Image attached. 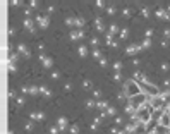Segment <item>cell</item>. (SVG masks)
I'll list each match as a JSON object with an SVG mask.
<instances>
[{
	"label": "cell",
	"instance_id": "cell-1",
	"mask_svg": "<svg viewBox=\"0 0 170 134\" xmlns=\"http://www.w3.org/2000/svg\"><path fill=\"white\" fill-rule=\"evenodd\" d=\"M155 17L160 21H170V12L167 9H163V7H160V9H156L155 10Z\"/></svg>",
	"mask_w": 170,
	"mask_h": 134
},
{
	"label": "cell",
	"instance_id": "cell-2",
	"mask_svg": "<svg viewBox=\"0 0 170 134\" xmlns=\"http://www.w3.org/2000/svg\"><path fill=\"white\" fill-rule=\"evenodd\" d=\"M141 50H143V48H141V45H129V47L126 48V52H124V53H126L127 57H134V55H137Z\"/></svg>",
	"mask_w": 170,
	"mask_h": 134
},
{
	"label": "cell",
	"instance_id": "cell-3",
	"mask_svg": "<svg viewBox=\"0 0 170 134\" xmlns=\"http://www.w3.org/2000/svg\"><path fill=\"white\" fill-rule=\"evenodd\" d=\"M57 127H58L60 133L65 131V129H69V119L67 117H58L57 119Z\"/></svg>",
	"mask_w": 170,
	"mask_h": 134
},
{
	"label": "cell",
	"instance_id": "cell-4",
	"mask_svg": "<svg viewBox=\"0 0 170 134\" xmlns=\"http://www.w3.org/2000/svg\"><path fill=\"white\" fill-rule=\"evenodd\" d=\"M84 38V29H76V31H71L69 33V40L71 41H79V40Z\"/></svg>",
	"mask_w": 170,
	"mask_h": 134
},
{
	"label": "cell",
	"instance_id": "cell-5",
	"mask_svg": "<svg viewBox=\"0 0 170 134\" xmlns=\"http://www.w3.org/2000/svg\"><path fill=\"white\" fill-rule=\"evenodd\" d=\"M132 77H134V81H136V83H143L144 86H148V84H150V81L146 79V76H144L143 72H139V71H136V72L132 74Z\"/></svg>",
	"mask_w": 170,
	"mask_h": 134
},
{
	"label": "cell",
	"instance_id": "cell-6",
	"mask_svg": "<svg viewBox=\"0 0 170 134\" xmlns=\"http://www.w3.org/2000/svg\"><path fill=\"white\" fill-rule=\"evenodd\" d=\"M93 28L98 33H103V31H105V22H103V19H101V17H96V19L93 21Z\"/></svg>",
	"mask_w": 170,
	"mask_h": 134
},
{
	"label": "cell",
	"instance_id": "cell-7",
	"mask_svg": "<svg viewBox=\"0 0 170 134\" xmlns=\"http://www.w3.org/2000/svg\"><path fill=\"white\" fill-rule=\"evenodd\" d=\"M113 38H115L113 35L107 33V35H105V45H107V47H112V48H117V41Z\"/></svg>",
	"mask_w": 170,
	"mask_h": 134
},
{
	"label": "cell",
	"instance_id": "cell-8",
	"mask_svg": "<svg viewBox=\"0 0 170 134\" xmlns=\"http://www.w3.org/2000/svg\"><path fill=\"white\" fill-rule=\"evenodd\" d=\"M77 55H79V57H81V58L88 57V55H90V50H88V47H86V45H83V43H81V45H79V47H77Z\"/></svg>",
	"mask_w": 170,
	"mask_h": 134
},
{
	"label": "cell",
	"instance_id": "cell-9",
	"mask_svg": "<svg viewBox=\"0 0 170 134\" xmlns=\"http://www.w3.org/2000/svg\"><path fill=\"white\" fill-rule=\"evenodd\" d=\"M101 122H103V117H101V115H98V117H94L93 119V122H91V126H90V129H91V131H98V127H100V124H101Z\"/></svg>",
	"mask_w": 170,
	"mask_h": 134
},
{
	"label": "cell",
	"instance_id": "cell-10",
	"mask_svg": "<svg viewBox=\"0 0 170 134\" xmlns=\"http://www.w3.org/2000/svg\"><path fill=\"white\" fill-rule=\"evenodd\" d=\"M40 60H41V64H43V67H45V69H50V67L53 65V60H52L50 57H45L43 53L40 55Z\"/></svg>",
	"mask_w": 170,
	"mask_h": 134
},
{
	"label": "cell",
	"instance_id": "cell-11",
	"mask_svg": "<svg viewBox=\"0 0 170 134\" xmlns=\"http://www.w3.org/2000/svg\"><path fill=\"white\" fill-rule=\"evenodd\" d=\"M36 21H38V26H40L41 29H46V28H48V24H50V21H48L46 16H40Z\"/></svg>",
	"mask_w": 170,
	"mask_h": 134
},
{
	"label": "cell",
	"instance_id": "cell-12",
	"mask_svg": "<svg viewBox=\"0 0 170 134\" xmlns=\"http://www.w3.org/2000/svg\"><path fill=\"white\" fill-rule=\"evenodd\" d=\"M158 126H163V127H170V115L169 114H163L158 120Z\"/></svg>",
	"mask_w": 170,
	"mask_h": 134
},
{
	"label": "cell",
	"instance_id": "cell-13",
	"mask_svg": "<svg viewBox=\"0 0 170 134\" xmlns=\"http://www.w3.org/2000/svg\"><path fill=\"white\" fill-rule=\"evenodd\" d=\"M108 108V101H105V100H96V110L98 112H105Z\"/></svg>",
	"mask_w": 170,
	"mask_h": 134
},
{
	"label": "cell",
	"instance_id": "cell-14",
	"mask_svg": "<svg viewBox=\"0 0 170 134\" xmlns=\"http://www.w3.org/2000/svg\"><path fill=\"white\" fill-rule=\"evenodd\" d=\"M108 33H110V35H113V36L120 33V28H119V24H117V22H112V24L108 26Z\"/></svg>",
	"mask_w": 170,
	"mask_h": 134
},
{
	"label": "cell",
	"instance_id": "cell-15",
	"mask_svg": "<svg viewBox=\"0 0 170 134\" xmlns=\"http://www.w3.org/2000/svg\"><path fill=\"white\" fill-rule=\"evenodd\" d=\"M139 16H141V17H144V19H150V17H151L150 9H148V7H141V9H139Z\"/></svg>",
	"mask_w": 170,
	"mask_h": 134
},
{
	"label": "cell",
	"instance_id": "cell-16",
	"mask_svg": "<svg viewBox=\"0 0 170 134\" xmlns=\"http://www.w3.org/2000/svg\"><path fill=\"white\" fill-rule=\"evenodd\" d=\"M112 69H113V72H122L124 64H122L120 60H117V62H113V64H112Z\"/></svg>",
	"mask_w": 170,
	"mask_h": 134
},
{
	"label": "cell",
	"instance_id": "cell-17",
	"mask_svg": "<svg viewBox=\"0 0 170 134\" xmlns=\"http://www.w3.org/2000/svg\"><path fill=\"white\" fill-rule=\"evenodd\" d=\"M120 14H122V16H124L126 19H129V17H131L132 14H134V10H132L131 7H124V9L120 10Z\"/></svg>",
	"mask_w": 170,
	"mask_h": 134
},
{
	"label": "cell",
	"instance_id": "cell-18",
	"mask_svg": "<svg viewBox=\"0 0 170 134\" xmlns=\"http://www.w3.org/2000/svg\"><path fill=\"white\" fill-rule=\"evenodd\" d=\"M84 24H86V21L83 19V17H74V26L77 28V29H83Z\"/></svg>",
	"mask_w": 170,
	"mask_h": 134
},
{
	"label": "cell",
	"instance_id": "cell-19",
	"mask_svg": "<svg viewBox=\"0 0 170 134\" xmlns=\"http://www.w3.org/2000/svg\"><path fill=\"white\" fill-rule=\"evenodd\" d=\"M90 53H91V57H93L94 60H100V58L103 57V53H101V50H100V48H93Z\"/></svg>",
	"mask_w": 170,
	"mask_h": 134
},
{
	"label": "cell",
	"instance_id": "cell-20",
	"mask_svg": "<svg viewBox=\"0 0 170 134\" xmlns=\"http://www.w3.org/2000/svg\"><path fill=\"white\" fill-rule=\"evenodd\" d=\"M127 38H129V28H120L119 40H127Z\"/></svg>",
	"mask_w": 170,
	"mask_h": 134
},
{
	"label": "cell",
	"instance_id": "cell-21",
	"mask_svg": "<svg viewBox=\"0 0 170 134\" xmlns=\"http://www.w3.org/2000/svg\"><path fill=\"white\" fill-rule=\"evenodd\" d=\"M117 10H119V9H117L115 5H108V7L105 9V12H107V16H110V17H112V16H115V14H117Z\"/></svg>",
	"mask_w": 170,
	"mask_h": 134
},
{
	"label": "cell",
	"instance_id": "cell-22",
	"mask_svg": "<svg viewBox=\"0 0 170 134\" xmlns=\"http://www.w3.org/2000/svg\"><path fill=\"white\" fill-rule=\"evenodd\" d=\"M105 114H107V117H115V115H117V108L108 105V108L105 110Z\"/></svg>",
	"mask_w": 170,
	"mask_h": 134
},
{
	"label": "cell",
	"instance_id": "cell-23",
	"mask_svg": "<svg viewBox=\"0 0 170 134\" xmlns=\"http://www.w3.org/2000/svg\"><path fill=\"white\" fill-rule=\"evenodd\" d=\"M86 108L88 110H94L96 108V100H93V98L91 100H86Z\"/></svg>",
	"mask_w": 170,
	"mask_h": 134
},
{
	"label": "cell",
	"instance_id": "cell-24",
	"mask_svg": "<svg viewBox=\"0 0 170 134\" xmlns=\"http://www.w3.org/2000/svg\"><path fill=\"white\" fill-rule=\"evenodd\" d=\"M141 48H143V50H150V48H151V40L150 38H144V40H143Z\"/></svg>",
	"mask_w": 170,
	"mask_h": 134
},
{
	"label": "cell",
	"instance_id": "cell-25",
	"mask_svg": "<svg viewBox=\"0 0 170 134\" xmlns=\"http://www.w3.org/2000/svg\"><path fill=\"white\" fill-rule=\"evenodd\" d=\"M113 83H122V79H124V76H122V72H113Z\"/></svg>",
	"mask_w": 170,
	"mask_h": 134
},
{
	"label": "cell",
	"instance_id": "cell-26",
	"mask_svg": "<svg viewBox=\"0 0 170 134\" xmlns=\"http://www.w3.org/2000/svg\"><path fill=\"white\" fill-rule=\"evenodd\" d=\"M160 71H162V72H169L170 71V62H162V64H160Z\"/></svg>",
	"mask_w": 170,
	"mask_h": 134
},
{
	"label": "cell",
	"instance_id": "cell-27",
	"mask_svg": "<svg viewBox=\"0 0 170 134\" xmlns=\"http://www.w3.org/2000/svg\"><path fill=\"white\" fill-rule=\"evenodd\" d=\"M40 93H41L43 96H46V98H48V96H52V91H50L48 88H45V86H41V88H40Z\"/></svg>",
	"mask_w": 170,
	"mask_h": 134
},
{
	"label": "cell",
	"instance_id": "cell-28",
	"mask_svg": "<svg viewBox=\"0 0 170 134\" xmlns=\"http://www.w3.org/2000/svg\"><path fill=\"white\" fill-rule=\"evenodd\" d=\"M98 43H100V38H98V36H91V38H90V45H91V47L98 48Z\"/></svg>",
	"mask_w": 170,
	"mask_h": 134
},
{
	"label": "cell",
	"instance_id": "cell-29",
	"mask_svg": "<svg viewBox=\"0 0 170 134\" xmlns=\"http://www.w3.org/2000/svg\"><path fill=\"white\" fill-rule=\"evenodd\" d=\"M19 50H21V53H22L24 57H29V55H31V52H29V50H28L24 45H19Z\"/></svg>",
	"mask_w": 170,
	"mask_h": 134
},
{
	"label": "cell",
	"instance_id": "cell-30",
	"mask_svg": "<svg viewBox=\"0 0 170 134\" xmlns=\"http://www.w3.org/2000/svg\"><path fill=\"white\" fill-rule=\"evenodd\" d=\"M31 119H35V120H45V114H41V112L31 114Z\"/></svg>",
	"mask_w": 170,
	"mask_h": 134
},
{
	"label": "cell",
	"instance_id": "cell-31",
	"mask_svg": "<svg viewBox=\"0 0 170 134\" xmlns=\"http://www.w3.org/2000/svg\"><path fill=\"white\" fill-rule=\"evenodd\" d=\"M69 133H71V134H79V126H77V124L69 126Z\"/></svg>",
	"mask_w": 170,
	"mask_h": 134
},
{
	"label": "cell",
	"instance_id": "cell-32",
	"mask_svg": "<svg viewBox=\"0 0 170 134\" xmlns=\"http://www.w3.org/2000/svg\"><path fill=\"white\" fill-rule=\"evenodd\" d=\"M94 7H96V9H107V3H105L103 0H96V2H94Z\"/></svg>",
	"mask_w": 170,
	"mask_h": 134
},
{
	"label": "cell",
	"instance_id": "cell-33",
	"mask_svg": "<svg viewBox=\"0 0 170 134\" xmlns=\"http://www.w3.org/2000/svg\"><path fill=\"white\" fill-rule=\"evenodd\" d=\"M91 86H93V83L90 79H84L83 81V90H91Z\"/></svg>",
	"mask_w": 170,
	"mask_h": 134
},
{
	"label": "cell",
	"instance_id": "cell-34",
	"mask_svg": "<svg viewBox=\"0 0 170 134\" xmlns=\"http://www.w3.org/2000/svg\"><path fill=\"white\" fill-rule=\"evenodd\" d=\"M98 64H100V67H101V69H105V67L108 65V60H107L105 57H101L100 60H98Z\"/></svg>",
	"mask_w": 170,
	"mask_h": 134
},
{
	"label": "cell",
	"instance_id": "cell-35",
	"mask_svg": "<svg viewBox=\"0 0 170 134\" xmlns=\"http://www.w3.org/2000/svg\"><path fill=\"white\" fill-rule=\"evenodd\" d=\"M101 90H93V100H100L101 98Z\"/></svg>",
	"mask_w": 170,
	"mask_h": 134
},
{
	"label": "cell",
	"instance_id": "cell-36",
	"mask_svg": "<svg viewBox=\"0 0 170 134\" xmlns=\"http://www.w3.org/2000/svg\"><path fill=\"white\" fill-rule=\"evenodd\" d=\"M155 35V31H153V28H148L146 31H144V38H150L151 40V36Z\"/></svg>",
	"mask_w": 170,
	"mask_h": 134
},
{
	"label": "cell",
	"instance_id": "cell-37",
	"mask_svg": "<svg viewBox=\"0 0 170 134\" xmlns=\"http://www.w3.org/2000/svg\"><path fill=\"white\" fill-rule=\"evenodd\" d=\"M65 26L74 28V17H65Z\"/></svg>",
	"mask_w": 170,
	"mask_h": 134
},
{
	"label": "cell",
	"instance_id": "cell-38",
	"mask_svg": "<svg viewBox=\"0 0 170 134\" xmlns=\"http://www.w3.org/2000/svg\"><path fill=\"white\" fill-rule=\"evenodd\" d=\"M117 98H119V100H120V101H124V100H129V96L126 95V93H124V91H120V93H117Z\"/></svg>",
	"mask_w": 170,
	"mask_h": 134
},
{
	"label": "cell",
	"instance_id": "cell-39",
	"mask_svg": "<svg viewBox=\"0 0 170 134\" xmlns=\"http://www.w3.org/2000/svg\"><path fill=\"white\" fill-rule=\"evenodd\" d=\"M24 26L29 29V31H33V21H29V19H26L24 21Z\"/></svg>",
	"mask_w": 170,
	"mask_h": 134
},
{
	"label": "cell",
	"instance_id": "cell-40",
	"mask_svg": "<svg viewBox=\"0 0 170 134\" xmlns=\"http://www.w3.org/2000/svg\"><path fill=\"white\" fill-rule=\"evenodd\" d=\"M131 65H132V67H139V65H141V60H139V58H132Z\"/></svg>",
	"mask_w": 170,
	"mask_h": 134
},
{
	"label": "cell",
	"instance_id": "cell-41",
	"mask_svg": "<svg viewBox=\"0 0 170 134\" xmlns=\"http://www.w3.org/2000/svg\"><path fill=\"white\" fill-rule=\"evenodd\" d=\"M113 120H115V124H117V126H122V124H124V119H122V117H119V115H115V119H113Z\"/></svg>",
	"mask_w": 170,
	"mask_h": 134
},
{
	"label": "cell",
	"instance_id": "cell-42",
	"mask_svg": "<svg viewBox=\"0 0 170 134\" xmlns=\"http://www.w3.org/2000/svg\"><path fill=\"white\" fill-rule=\"evenodd\" d=\"M163 40H167V41L170 40V28L169 29H163Z\"/></svg>",
	"mask_w": 170,
	"mask_h": 134
},
{
	"label": "cell",
	"instance_id": "cell-43",
	"mask_svg": "<svg viewBox=\"0 0 170 134\" xmlns=\"http://www.w3.org/2000/svg\"><path fill=\"white\" fill-rule=\"evenodd\" d=\"M108 133H110V134H119V133H120V129H119L117 126H113V127H110V131H108Z\"/></svg>",
	"mask_w": 170,
	"mask_h": 134
},
{
	"label": "cell",
	"instance_id": "cell-44",
	"mask_svg": "<svg viewBox=\"0 0 170 134\" xmlns=\"http://www.w3.org/2000/svg\"><path fill=\"white\" fill-rule=\"evenodd\" d=\"M58 133H60V131H58L57 126H52V127H50V134H58Z\"/></svg>",
	"mask_w": 170,
	"mask_h": 134
},
{
	"label": "cell",
	"instance_id": "cell-45",
	"mask_svg": "<svg viewBox=\"0 0 170 134\" xmlns=\"http://www.w3.org/2000/svg\"><path fill=\"white\" fill-rule=\"evenodd\" d=\"M160 98H162V100H169V98H170V91H165V93H162V95H160Z\"/></svg>",
	"mask_w": 170,
	"mask_h": 134
},
{
	"label": "cell",
	"instance_id": "cell-46",
	"mask_svg": "<svg viewBox=\"0 0 170 134\" xmlns=\"http://www.w3.org/2000/svg\"><path fill=\"white\" fill-rule=\"evenodd\" d=\"M52 79H60V72L58 71H53L52 72Z\"/></svg>",
	"mask_w": 170,
	"mask_h": 134
},
{
	"label": "cell",
	"instance_id": "cell-47",
	"mask_svg": "<svg viewBox=\"0 0 170 134\" xmlns=\"http://www.w3.org/2000/svg\"><path fill=\"white\" fill-rule=\"evenodd\" d=\"M64 90H65V91H72V83H67V84L64 86Z\"/></svg>",
	"mask_w": 170,
	"mask_h": 134
},
{
	"label": "cell",
	"instance_id": "cell-48",
	"mask_svg": "<svg viewBox=\"0 0 170 134\" xmlns=\"http://www.w3.org/2000/svg\"><path fill=\"white\" fill-rule=\"evenodd\" d=\"M163 86H165V88H169V86H170V79H163Z\"/></svg>",
	"mask_w": 170,
	"mask_h": 134
},
{
	"label": "cell",
	"instance_id": "cell-49",
	"mask_svg": "<svg viewBox=\"0 0 170 134\" xmlns=\"http://www.w3.org/2000/svg\"><path fill=\"white\" fill-rule=\"evenodd\" d=\"M162 47L167 48V47H169V41H167V40H162Z\"/></svg>",
	"mask_w": 170,
	"mask_h": 134
},
{
	"label": "cell",
	"instance_id": "cell-50",
	"mask_svg": "<svg viewBox=\"0 0 170 134\" xmlns=\"http://www.w3.org/2000/svg\"><path fill=\"white\" fill-rule=\"evenodd\" d=\"M146 134H158V131H156V129H153V131H148Z\"/></svg>",
	"mask_w": 170,
	"mask_h": 134
},
{
	"label": "cell",
	"instance_id": "cell-51",
	"mask_svg": "<svg viewBox=\"0 0 170 134\" xmlns=\"http://www.w3.org/2000/svg\"><path fill=\"white\" fill-rule=\"evenodd\" d=\"M119 134H127V133H126V131H120V133H119Z\"/></svg>",
	"mask_w": 170,
	"mask_h": 134
}]
</instances>
